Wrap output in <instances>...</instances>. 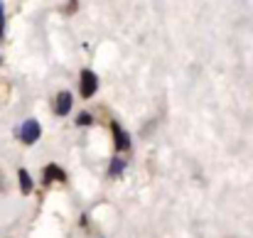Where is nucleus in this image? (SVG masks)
I'll return each mask as SVG.
<instances>
[{
	"instance_id": "obj_2",
	"label": "nucleus",
	"mask_w": 253,
	"mask_h": 238,
	"mask_svg": "<svg viewBox=\"0 0 253 238\" xmlns=\"http://www.w3.org/2000/svg\"><path fill=\"white\" fill-rule=\"evenodd\" d=\"M98 88V77L91 72V69H84L82 72V96L84 98H91Z\"/></svg>"
},
{
	"instance_id": "obj_5",
	"label": "nucleus",
	"mask_w": 253,
	"mask_h": 238,
	"mask_svg": "<svg viewBox=\"0 0 253 238\" xmlns=\"http://www.w3.org/2000/svg\"><path fill=\"white\" fill-rule=\"evenodd\" d=\"M44 174H47V177H44L47 182H52V179H57V182H64V179H67L64 169H62V167H57V164H49V167L44 169Z\"/></svg>"
},
{
	"instance_id": "obj_1",
	"label": "nucleus",
	"mask_w": 253,
	"mask_h": 238,
	"mask_svg": "<svg viewBox=\"0 0 253 238\" xmlns=\"http://www.w3.org/2000/svg\"><path fill=\"white\" fill-rule=\"evenodd\" d=\"M40 135H42V128H40L37 120H25V123H22V128H20V140H22V143L32 145V143L40 140Z\"/></svg>"
},
{
	"instance_id": "obj_7",
	"label": "nucleus",
	"mask_w": 253,
	"mask_h": 238,
	"mask_svg": "<svg viewBox=\"0 0 253 238\" xmlns=\"http://www.w3.org/2000/svg\"><path fill=\"white\" fill-rule=\"evenodd\" d=\"M123 167H126V162L116 158L113 162H111V167H108V174H111V177H118V174L123 172Z\"/></svg>"
},
{
	"instance_id": "obj_6",
	"label": "nucleus",
	"mask_w": 253,
	"mask_h": 238,
	"mask_svg": "<svg viewBox=\"0 0 253 238\" xmlns=\"http://www.w3.org/2000/svg\"><path fill=\"white\" fill-rule=\"evenodd\" d=\"M17 174H20V189H22V194H30L32 192V179H30L27 169H20Z\"/></svg>"
},
{
	"instance_id": "obj_4",
	"label": "nucleus",
	"mask_w": 253,
	"mask_h": 238,
	"mask_svg": "<svg viewBox=\"0 0 253 238\" xmlns=\"http://www.w3.org/2000/svg\"><path fill=\"white\" fill-rule=\"evenodd\" d=\"M54 111H57V116H67V113L72 111V93H69V91H62V93L57 96Z\"/></svg>"
},
{
	"instance_id": "obj_8",
	"label": "nucleus",
	"mask_w": 253,
	"mask_h": 238,
	"mask_svg": "<svg viewBox=\"0 0 253 238\" xmlns=\"http://www.w3.org/2000/svg\"><path fill=\"white\" fill-rule=\"evenodd\" d=\"M77 123H79V125H91V123H93V118H91V113H82Z\"/></svg>"
},
{
	"instance_id": "obj_9",
	"label": "nucleus",
	"mask_w": 253,
	"mask_h": 238,
	"mask_svg": "<svg viewBox=\"0 0 253 238\" xmlns=\"http://www.w3.org/2000/svg\"><path fill=\"white\" fill-rule=\"evenodd\" d=\"M5 35V10H2V2H0V40Z\"/></svg>"
},
{
	"instance_id": "obj_3",
	"label": "nucleus",
	"mask_w": 253,
	"mask_h": 238,
	"mask_svg": "<svg viewBox=\"0 0 253 238\" xmlns=\"http://www.w3.org/2000/svg\"><path fill=\"white\" fill-rule=\"evenodd\" d=\"M111 130H113V138H116V148H118V153L130 150V138H128V133H126L118 123H113V125H111Z\"/></svg>"
}]
</instances>
